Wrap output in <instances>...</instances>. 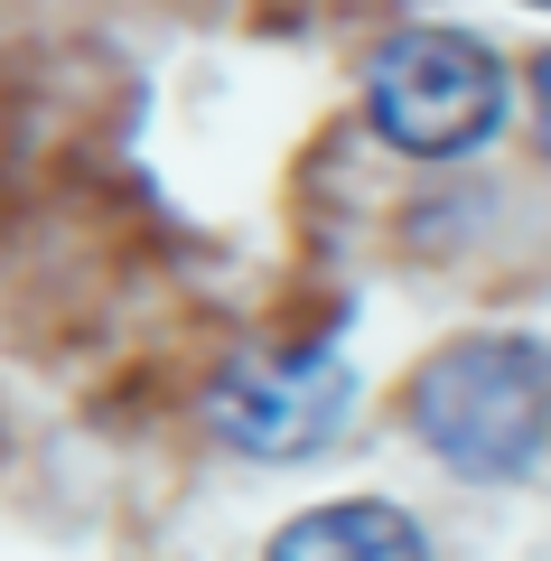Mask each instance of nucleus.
<instances>
[{
  "instance_id": "4",
  "label": "nucleus",
  "mask_w": 551,
  "mask_h": 561,
  "mask_svg": "<svg viewBox=\"0 0 551 561\" xmlns=\"http://www.w3.org/2000/svg\"><path fill=\"white\" fill-rule=\"evenodd\" d=\"M272 561H431L421 524L383 496H336V505H309L272 534Z\"/></svg>"
},
{
  "instance_id": "6",
  "label": "nucleus",
  "mask_w": 551,
  "mask_h": 561,
  "mask_svg": "<svg viewBox=\"0 0 551 561\" xmlns=\"http://www.w3.org/2000/svg\"><path fill=\"white\" fill-rule=\"evenodd\" d=\"M532 10H551V0H532Z\"/></svg>"
},
{
  "instance_id": "5",
  "label": "nucleus",
  "mask_w": 551,
  "mask_h": 561,
  "mask_svg": "<svg viewBox=\"0 0 551 561\" xmlns=\"http://www.w3.org/2000/svg\"><path fill=\"white\" fill-rule=\"evenodd\" d=\"M532 113H542V140H551V47L532 57Z\"/></svg>"
},
{
  "instance_id": "1",
  "label": "nucleus",
  "mask_w": 551,
  "mask_h": 561,
  "mask_svg": "<svg viewBox=\"0 0 551 561\" xmlns=\"http://www.w3.org/2000/svg\"><path fill=\"white\" fill-rule=\"evenodd\" d=\"M412 431L458 478H532V459L551 449V346L505 328L449 337L412 375Z\"/></svg>"
},
{
  "instance_id": "2",
  "label": "nucleus",
  "mask_w": 551,
  "mask_h": 561,
  "mask_svg": "<svg viewBox=\"0 0 551 561\" xmlns=\"http://www.w3.org/2000/svg\"><path fill=\"white\" fill-rule=\"evenodd\" d=\"M514 84L505 66H495L486 38H468V28H402V38H383V57L365 66V113H375V131L393 140V150H412V160H458V150H477V140L505 122Z\"/></svg>"
},
{
  "instance_id": "3",
  "label": "nucleus",
  "mask_w": 551,
  "mask_h": 561,
  "mask_svg": "<svg viewBox=\"0 0 551 561\" xmlns=\"http://www.w3.org/2000/svg\"><path fill=\"white\" fill-rule=\"evenodd\" d=\"M355 375L336 346H290V356H243L216 383V431L253 459H309L346 431Z\"/></svg>"
}]
</instances>
